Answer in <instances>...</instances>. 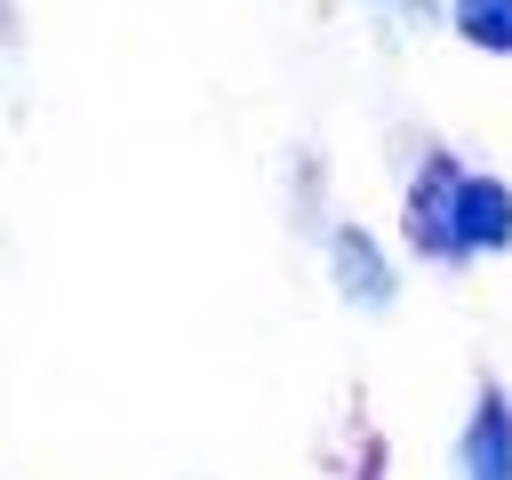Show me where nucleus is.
Here are the masks:
<instances>
[{
  "label": "nucleus",
  "instance_id": "f257e3e1",
  "mask_svg": "<svg viewBox=\"0 0 512 480\" xmlns=\"http://www.w3.org/2000/svg\"><path fill=\"white\" fill-rule=\"evenodd\" d=\"M464 464H472V480H512V416H504V400H480Z\"/></svg>",
  "mask_w": 512,
  "mask_h": 480
},
{
  "label": "nucleus",
  "instance_id": "f03ea898",
  "mask_svg": "<svg viewBox=\"0 0 512 480\" xmlns=\"http://www.w3.org/2000/svg\"><path fill=\"white\" fill-rule=\"evenodd\" d=\"M456 24L480 48H512V0H456Z\"/></svg>",
  "mask_w": 512,
  "mask_h": 480
}]
</instances>
